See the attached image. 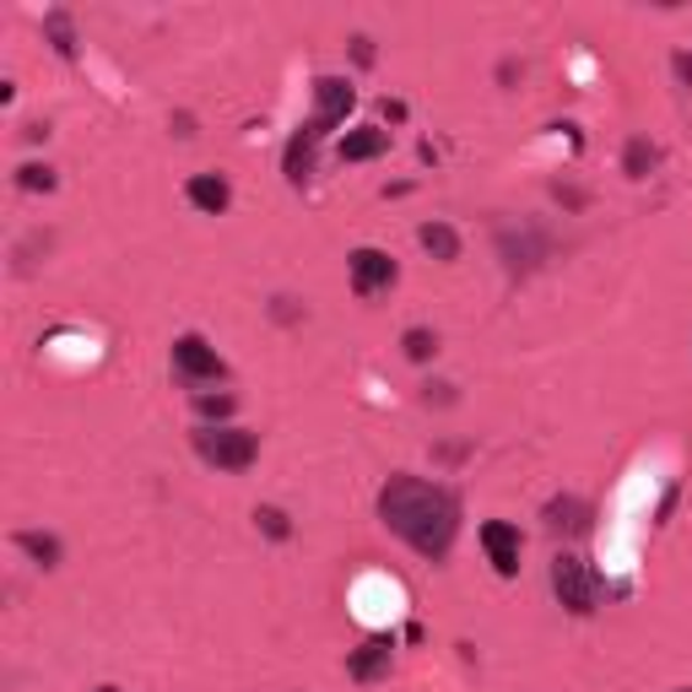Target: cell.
<instances>
[{
	"mask_svg": "<svg viewBox=\"0 0 692 692\" xmlns=\"http://www.w3.org/2000/svg\"><path fill=\"white\" fill-rule=\"evenodd\" d=\"M379 520L427 562H444L460 536V493L422 476H390L379 487Z\"/></svg>",
	"mask_w": 692,
	"mask_h": 692,
	"instance_id": "1",
	"label": "cell"
},
{
	"mask_svg": "<svg viewBox=\"0 0 692 692\" xmlns=\"http://www.w3.org/2000/svg\"><path fill=\"white\" fill-rule=\"evenodd\" d=\"M195 454L211 465V471H250L260 460V438L250 427H228V422H206L190 433Z\"/></svg>",
	"mask_w": 692,
	"mask_h": 692,
	"instance_id": "2",
	"label": "cell"
},
{
	"mask_svg": "<svg viewBox=\"0 0 692 692\" xmlns=\"http://www.w3.org/2000/svg\"><path fill=\"white\" fill-rule=\"evenodd\" d=\"M498 255H503V271L514 281H525L547 255H553V233L525 222V228H498Z\"/></svg>",
	"mask_w": 692,
	"mask_h": 692,
	"instance_id": "3",
	"label": "cell"
},
{
	"mask_svg": "<svg viewBox=\"0 0 692 692\" xmlns=\"http://www.w3.org/2000/svg\"><path fill=\"white\" fill-rule=\"evenodd\" d=\"M553 595L573 611V617H590V611H595V600H600V579L584 568V557L557 553L553 557Z\"/></svg>",
	"mask_w": 692,
	"mask_h": 692,
	"instance_id": "4",
	"label": "cell"
},
{
	"mask_svg": "<svg viewBox=\"0 0 692 692\" xmlns=\"http://www.w3.org/2000/svg\"><path fill=\"white\" fill-rule=\"evenodd\" d=\"M173 374L184 379V385H217L222 374H228V363L217 357V347L206 341V336H179L173 341Z\"/></svg>",
	"mask_w": 692,
	"mask_h": 692,
	"instance_id": "5",
	"label": "cell"
},
{
	"mask_svg": "<svg viewBox=\"0 0 692 692\" xmlns=\"http://www.w3.org/2000/svg\"><path fill=\"white\" fill-rule=\"evenodd\" d=\"M352 104H357V93H352L347 76H319L314 82V120H308V131L314 136H330L336 125H347Z\"/></svg>",
	"mask_w": 692,
	"mask_h": 692,
	"instance_id": "6",
	"label": "cell"
},
{
	"mask_svg": "<svg viewBox=\"0 0 692 692\" xmlns=\"http://www.w3.org/2000/svg\"><path fill=\"white\" fill-rule=\"evenodd\" d=\"M390 666H396V639H390V633H374L368 644H357V649L347 655V677L363 682V688H368V682H385Z\"/></svg>",
	"mask_w": 692,
	"mask_h": 692,
	"instance_id": "7",
	"label": "cell"
},
{
	"mask_svg": "<svg viewBox=\"0 0 692 692\" xmlns=\"http://www.w3.org/2000/svg\"><path fill=\"white\" fill-rule=\"evenodd\" d=\"M347 271H352V292L357 298H374V292L396 287V260L385 250H352L347 255Z\"/></svg>",
	"mask_w": 692,
	"mask_h": 692,
	"instance_id": "8",
	"label": "cell"
},
{
	"mask_svg": "<svg viewBox=\"0 0 692 692\" xmlns=\"http://www.w3.org/2000/svg\"><path fill=\"white\" fill-rule=\"evenodd\" d=\"M520 525H509V520H487L482 525V553H487V562L503 573V579H514L520 573Z\"/></svg>",
	"mask_w": 692,
	"mask_h": 692,
	"instance_id": "9",
	"label": "cell"
},
{
	"mask_svg": "<svg viewBox=\"0 0 692 692\" xmlns=\"http://www.w3.org/2000/svg\"><path fill=\"white\" fill-rule=\"evenodd\" d=\"M542 520H547L553 536H590V531H595V503L562 493V498H553V503L542 509Z\"/></svg>",
	"mask_w": 692,
	"mask_h": 692,
	"instance_id": "10",
	"label": "cell"
},
{
	"mask_svg": "<svg viewBox=\"0 0 692 692\" xmlns=\"http://www.w3.org/2000/svg\"><path fill=\"white\" fill-rule=\"evenodd\" d=\"M184 195H190V206H195V211H206V217H222V211H228V201H233V190H228V179H222V173H195V179L184 184Z\"/></svg>",
	"mask_w": 692,
	"mask_h": 692,
	"instance_id": "11",
	"label": "cell"
},
{
	"mask_svg": "<svg viewBox=\"0 0 692 692\" xmlns=\"http://www.w3.org/2000/svg\"><path fill=\"white\" fill-rule=\"evenodd\" d=\"M336 151H341V162H374V157L390 151V131H379V125H357V131L341 136Z\"/></svg>",
	"mask_w": 692,
	"mask_h": 692,
	"instance_id": "12",
	"label": "cell"
},
{
	"mask_svg": "<svg viewBox=\"0 0 692 692\" xmlns=\"http://www.w3.org/2000/svg\"><path fill=\"white\" fill-rule=\"evenodd\" d=\"M314 146H319V136H314L308 125L292 131L287 151H281V173H287V184H308V173H314Z\"/></svg>",
	"mask_w": 692,
	"mask_h": 692,
	"instance_id": "13",
	"label": "cell"
},
{
	"mask_svg": "<svg viewBox=\"0 0 692 692\" xmlns=\"http://www.w3.org/2000/svg\"><path fill=\"white\" fill-rule=\"evenodd\" d=\"M11 547H16V553H27L44 573H49V568H60V557H65L60 536H49V531H16V536H11Z\"/></svg>",
	"mask_w": 692,
	"mask_h": 692,
	"instance_id": "14",
	"label": "cell"
},
{
	"mask_svg": "<svg viewBox=\"0 0 692 692\" xmlns=\"http://www.w3.org/2000/svg\"><path fill=\"white\" fill-rule=\"evenodd\" d=\"M416 244L433 255V260H460V233L449 222H422L416 228Z\"/></svg>",
	"mask_w": 692,
	"mask_h": 692,
	"instance_id": "15",
	"label": "cell"
},
{
	"mask_svg": "<svg viewBox=\"0 0 692 692\" xmlns=\"http://www.w3.org/2000/svg\"><path fill=\"white\" fill-rule=\"evenodd\" d=\"M655 162H660V146H655L649 136H633L628 146H622V173H628V179H649Z\"/></svg>",
	"mask_w": 692,
	"mask_h": 692,
	"instance_id": "16",
	"label": "cell"
},
{
	"mask_svg": "<svg viewBox=\"0 0 692 692\" xmlns=\"http://www.w3.org/2000/svg\"><path fill=\"white\" fill-rule=\"evenodd\" d=\"M44 38L54 44L60 60H76V27H71V11H49V16H44Z\"/></svg>",
	"mask_w": 692,
	"mask_h": 692,
	"instance_id": "17",
	"label": "cell"
},
{
	"mask_svg": "<svg viewBox=\"0 0 692 692\" xmlns=\"http://www.w3.org/2000/svg\"><path fill=\"white\" fill-rule=\"evenodd\" d=\"M60 179H54V168H44V162H22L16 168V190H27V195H49Z\"/></svg>",
	"mask_w": 692,
	"mask_h": 692,
	"instance_id": "18",
	"label": "cell"
},
{
	"mask_svg": "<svg viewBox=\"0 0 692 692\" xmlns=\"http://www.w3.org/2000/svg\"><path fill=\"white\" fill-rule=\"evenodd\" d=\"M401 352H406V357H412V363H427V357H433V352H438V336H433V330H422V325H416V330H406V336H401Z\"/></svg>",
	"mask_w": 692,
	"mask_h": 692,
	"instance_id": "19",
	"label": "cell"
},
{
	"mask_svg": "<svg viewBox=\"0 0 692 692\" xmlns=\"http://www.w3.org/2000/svg\"><path fill=\"white\" fill-rule=\"evenodd\" d=\"M195 412L206 416V422H228V416L239 412V401H233V396H211V390H201V396H195Z\"/></svg>",
	"mask_w": 692,
	"mask_h": 692,
	"instance_id": "20",
	"label": "cell"
},
{
	"mask_svg": "<svg viewBox=\"0 0 692 692\" xmlns=\"http://www.w3.org/2000/svg\"><path fill=\"white\" fill-rule=\"evenodd\" d=\"M255 525H260L271 542H287V536H292V520H287L281 509H255Z\"/></svg>",
	"mask_w": 692,
	"mask_h": 692,
	"instance_id": "21",
	"label": "cell"
},
{
	"mask_svg": "<svg viewBox=\"0 0 692 692\" xmlns=\"http://www.w3.org/2000/svg\"><path fill=\"white\" fill-rule=\"evenodd\" d=\"M671 76L692 93V54H688V49H677V54H671Z\"/></svg>",
	"mask_w": 692,
	"mask_h": 692,
	"instance_id": "22",
	"label": "cell"
},
{
	"mask_svg": "<svg viewBox=\"0 0 692 692\" xmlns=\"http://www.w3.org/2000/svg\"><path fill=\"white\" fill-rule=\"evenodd\" d=\"M422 401H427V406H433V401H438V406H449V401H454V385H427V390H422Z\"/></svg>",
	"mask_w": 692,
	"mask_h": 692,
	"instance_id": "23",
	"label": "cell"
},
{
	"mask_svg": "<svg viewBox=\"0 0 692 692\" xmlns=\"http://www.w3.org/2000/svg\"><path fill=\"white\" fill-rule=\"evenodd\" d=\"M553 195H557V201H562V206H573V211H579V206L590 201L584 190H568V184H553Z\"/></svg>",
	"mask_w": 692,
	"mask_h": 692,
	"instance_id": "24",
	"label": "cell"
},
{
	"mask_svg": "<svg viewBox=\"0 0 692 692\" xmlns=\"http://www.w3.org/2000/svg\"><path fill=\"white\" fill-rule=\"evenodd\" d=\"M352 60L357 65H374V38H352Z\"/></svg>",
	"mask_w": 692,
	"mask_h": 692,
	"instance_id": "25",
	"label": "cell"
},
{
	"mask_svg": "<svg viewBox=\"0 0 692 692\" xmlns=\"http://www.w3.org/2000/svg\"><path fill=\"white\" fill-rule=\"evenodd\" d=\"M98 692H120V688H98Z\"/></svg>",
	"mask_w": 692,
	"mask_h": 692,
	"instance_id": "26",
	"label": "cell"
}]
</instances>
